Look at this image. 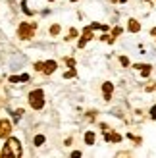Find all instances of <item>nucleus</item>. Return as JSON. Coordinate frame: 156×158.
Masks as SVG:
<instances>
[{"label":"nucleus","mask_w":156,"mask_h":158,"mask_svg":"<svg viewBox=\"0 0 156 158\" xmlns=\"http://www.w3.org/2000/svg\"><path fill=\"white\" fill-rule=\"evenodd\" d=\"M29 104L33 110H41L44 106V93L41 91V89H35V91H31L29 94Z\"/></svg>","instance_id":"1"},{"label":"nucleus","mask_w":156,"mask_h":158,"mask_svg":"<svg viewBox=\"0 0 156 158\" xmlns=\"http://www.w3.org/2000/svg\"><path fill=\"white\" fill-rule=\"evenodd\" d=\"M35 29H37V23H21L19 25V29H18V35H19V39H31V37L35 35Z\"/></svg>","instance_id":"2"},{"label":"nucleus","mask_w":156,"mask_h":158,"mask_svg":"<svg viewBox=\"0 0 156 158\" xmlns=\"http://www.w3.org/2000/svg\"><path fill=\"white\" fill-rule=\"evenodd\" d=\"M8 149H10V154H14L15 158H19V156L23 154L19 141H18V139H14V137H10V139H8Z\"/></svg>","instance_id":"3"},{"label":"nucleus","mask_w":156,"mask_h":158,"mask_svg":"<svg viewBox=\"0 0 156 158\" xmlns=\"http://www.w3.org/2000/svg\"><path fill=\"white\" fill-rule=\"evenodd\" d=\"M10 131H12V123H10L8 120H0V139L8 137Z\"/></svg>","instance_id":"4"},{"label":"nucleus","mask_w":156,"mask_h":158,"mask_svg":"<svg viewBox=\"0 0 156 158\" xmlns=\"http://www.w3.org/2000/svg\"><path fill=\"white\" fill-rule=\"evenodd\" d=\"M91 31H93V27H87L85 31H83V37L79 39V48H83V46L87 44V41L93 39V33H91Z\"/></svg>","instance_id":"5"},{"label":"nucleus","mask_w":156,"mask_h":158,"mask_svg":"<svg viewBox=\"0 0 156 158\" xmlns=\"http://www.w3.org/2000/svg\"><path fill=\"white\" fill-rule=\"evenodd\" d=\"M112 91H114V85H112V83H104V85H102V93H104V100H110V98H112Z\"/></svg>","instance_id":"6"},{"label":"nucleus","mask_w":156,"mask_h":158,"mask_svg":"<svg viewBox=\"0 0 156 158\" xmlns=\"http://www.w3.org/2000/svg\"><path fill=\"white\" fill-rule=\"evenodd\" d=\"M56 70V62L54 60H48V62H44V66H43V73H46V75H50V73H54Z\"/></svg>","instance_id":"7"},{"label":"nucleus","mask_w":156,"mask_h":158,"mask_svg":"<svg viewBox=\"0 0 156 158\" xmlns=\"http://www.w3.org/2000/svg\"><path fill=\"white\" fill-rule=\"evenodd\" d=\"M19 81H29V75L23 73V75H12L10 77V83H19Z\"/></svg>","instance_id":"8"},{"label":"nucleus","mask_w":156,"mask_h":158,"mask_svg":"<svg viewBox=\"0 0 156 158\" xmlns=\"http://www.w3.org/2000/svg\"><path fill=\"white\" fill-rule=\"evenodd\" d=\"M129 31H131V33H137L139 29H141V25H139V21H135V19H129Z\"/></svg>","instance_id":"9"},{"label":"nucleus","mask_w":156,"mask_h":158,"mask_svg":"<svg viewBox=\"0 0 156 158\" xmlns=\"http://www.w3.org/2000/svg\"><path fill=\"white\" fill-rule=\"evenodd\" d=\"M85 143H87V145H93V143H95V133H93V131H87V133H85Z\"/></svg>","instance_id":"10"},{"label":"nucleus","mask_w":156,"mask_h":158,"mask_svg":"<svg viewBox=\"0 0 156 158\" xmlns=\"http://www.w3.org/2000/svg\"><path fill=\"white\" fill-rule=\"evenodd\" d=\"M43 143H44V137H43V135H37V137H35V145H37V146H41Z\"/></svg>","instance_id":"11"},{"label":"nucleus","mask_w":156,"mask_h":158,"mask_svg":"<svg viewBox=\"0 0 156 158\" xmlns=\"http://www.w3.org/2000/svg\"><path fill=\"white\" fill-rule=\"evenodd\" d=\"M60 33V25H52L50 27V35H58Z\"/></svg>","instance_id":"12"},{"label":"nucleus","mask_w":156,"mask_h":158,"mask_svg":"<svg viewBox=\"0 0 156 158\" xmlns=\"http://www.w3.org/2000/svg\"><path fill=\"white\" fill-rule=\"evenodd\" d=\"M21 116H23V110H15V112H14V120L18 122V120L21 118Z\"/></svg>","instance_id":"13"},{"label":"nucleus","mask_w":156,"mask_h":158,"mask_svg":"<svg viewBox=\"0 0 156 158\" xmlns=\"http://www.w3.org/2000/svg\"><path fill=\"white\" fill-rule=\"evenodd\" d=\"M66 64L70 66V67H73L75 66V60H73V58H66Z\"/></svg>","instance_id":"14"},{"label":"nucleus","mask_w":156,"mask_h":158,"mask_svg":"<svg viewBox=\"0 0 156 158\" xmlns=\"http://www.w3.org/2000/svg\"><path fill=\"white\" fill-rule=\"evenodd\" d=\"M43 66H44V62H37V64H35V70H37V71H43Z\"/></svg>","instance_id":"15"},{"label":"nucleus","mask_w":156,"mask_h":158,"mask_svg":"<svg viewBox=\"0 0 156 158\" xmlns=\"http://www.w3.org/2000/svg\"><path fill=\"white\" fill-rule=\"evenodd\" d=\"M73 75H75V70H70V71H66V73H64V77H66V79H67V77H73Z\"/></svg>","instance_id":"16"},{"label":"nucleus","mask_w":156,"mask_h":158,"mask_svg":"<svg viewBox=\"0 0 156 158\" xmlns=\"http://www.w3.org/2000/svg\"><path fill=\"white\" fill-rule=\"evenodd\" d=\"M119 62H122V66H129V60H127L125 56H122V58H119Z\"/></svg>","instance_id":"17"},{"label":"nucleus","mask_w":156,"mask_h":158,"mask_svg":"<svg viewBox=\"0 0 156 158\" xmlns=\"http://www.w3.org/2000/svg\"><path fill=\"white\" fill-rule=\"evenodd\" d=\"M73 37H77V29H71V31H70V37H67V39H73Z\"/></svg>","instance_id":"18"},{"label":"nucleus","mask_w":156,"mask_h":158,"mask_svg":"<svg viewBox=\"0 0 156 158\" xmlns=\"http://www.w3.org/2000/svg\"><path fill=\"white\" fill-rule=\"evenodd\" d=\"M2 154H4V156H8V154H10V149H8V145H4V149H2Z\"/></svg>","instance_id":"19"},{"label":"nucleus","mask_w":156,"mask_h":158,"mask_svg":"<svg viewBox=\"0 0 156 158\" xmlns=\"http://www.w3.org/2000/svg\"><path fill=\"white\" fill-rule=\"evenodd\" d=\"M119 33H122V27H116V29H114V37H118Z\"/></svg>","instance_id":"20"},{"label":"nucleus","mask_w":156,"mask_h":158,"mask_svg":"<svg viewBox=\"0 0 156 158\" xmlns=\"http://www.w3.org/2000/svg\"><path fill=\"white\" fill-rule=\"evenodd\" d=\"M150 116H152V118H156V106H152V110H150Z\"/></svg>","instance_id":"21"},{"label":"nucleus","mask_w":156,"mask_h":158,"mask_svg":"<svg viewBox=\"0 0 156 158\" xmlns=\"http://www.w3.org/2000/svg\"><path fill=\"white\" fill-rule=\"evenodd\" d=\"M150 35H154V37H156V27H154L152 31H150Z\"/></svg>","instance_id":"22"},{"label":"nucleus","mask_w":156,"mask_h":158,"mask_svg":"<svg viewBox=\"0 0 156 158\" xmlns=\"http://www.w3.org/2000/svg\"><path fill=\"white\" fill-rule=\"evenodd\" d=\"M119 2H127V0H119Z\"/></svg>","instance_id":"23"},{"label":"nucleus","mask_w":156,"mask_h":158,"mask_svg":"<svg viewBox=\"0 0 156 158\" xmlns=\"http://www.w3.org/2000/svg\"><path fill=\"white\" fill-rule=\"evenodd\" d=\"M71 2H77V0H71Z\"/></svg>","instance_id":"24"},{"label":"nucleus","mask_w":156,"mask_h":158,"mask_svg":"<svg viewBox=\"0 0 156 158\" xmlns=\"http://www.w3.org/2000/svg\"><path fill=\"white\" fill-rule=\"evenodd\" d=\"M114 2H116V0H114Z\"/></svg>","instance_id":"25"},{"label":"nucleus","mask_w":156,"mask_h":158,"mask_svg":"<svg viewBox=\"0 0 156 158\" xmlns=\"http://www.w3.org/2000/svg\"><path fill=\"white\" fill-rule=\"evenodd\" d=\"M50 2H52V0H50Z\"/></svg>","instance_id":"26"},{"label":"nucleus","mask_w":156,"mask_h":158,"mask_svg":"<svg viewBox=\"0 0 156 158\" xmlns=\"http://www.w3.org/2000/svg\"><path fill=\"white\" fill-rule=\"evenodd\" d=\"M154 120H156V118H154Z\"/></svg>","instance_id":"27"}]
</instances>
